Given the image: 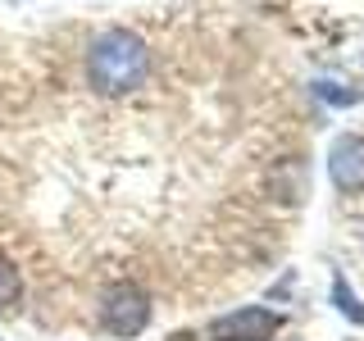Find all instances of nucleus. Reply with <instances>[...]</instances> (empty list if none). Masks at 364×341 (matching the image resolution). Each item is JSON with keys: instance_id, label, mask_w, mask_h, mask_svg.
Instances as JSON below:
<instances>
[{"instance_id": "obj_5", "label": "nucleus", "mask_w": 364, "mask_h": 341, "mask_svg": "<svg viewBox=\"0 0 364 341\" xmlns=\"http://www.w3.org/2000/svg\"><path fill=\"white\" fill-rule=\"evenodd\" d=\"M18 301H23V273L14 259L0 255V310H14Z\"/></svg>"}, {"instance_id": "obj_1", "label": "nucleus", "mask_w": 364, "mask_h": 341, "mask_svg": "<svg viewBox=\"0 0 364 341\" xmlns=\"http://www.w3.org/2000/svg\"><path fill=\"white\" fill-rule=\"evenodd\" d=\"M151 77V50L128 28H109L87 50V82L100 96H128Z\"/></svg>"}, {"instance_id": "obj_3", "label": "nucleus", "mask_w": 364, "mask_h": 341, "mask_svg": "<svg viewBox=\"0 0 364 341\" xmlns=\"http://www.w3.org/2000/svg\"><path fill=\"white\" fill-rule=\"evenodd\" d=\"M278 328H282V318L273 314V310L246 305V310H237V314L219 318L210 332H214V341H269L273 332H278Z\"/></svg>"}, {"instance_id": "obj_6", "label": "nucleus", "mask_w": 364, "mask_h": 341, "mask_svg": "<svg viewBox=\"0 0 364 341\" xmlns=\"http://www.w3.org/2000/svg\"><path fill=\"white\" fill-rule=\"evenodd\" d=\"M337 301H341V314H346V318H355V323H364V305L355 301V296H350V287H346L341 278H337Z\"/></svg>"}, {"instance_id": "obj_4", "label": "nucleus", "mask_w": 364, "mask_h": 341, "mask_svg": "<svg viewBox=\"0 0 364 341\" xmlns=\"http://www.w3.org/2000/svg\"><path fill=\"white\" fill-rule=\"evenodd\" d=\"M328 178L337 191H364V136H337L328 151Z\"/></svg>"}, {"instance_id": "obj_2", "label": "nucleus", "mask_w": 364, "mask_h": 341, "mask_svg": "<svg viewBox=\"0 0 364 341\" xmlns=\"http://www.w3.org/2000/svg\"><path fill=\"white\" fill-rule=\"evenodd\" d=\"M151 323V296H146L136 282H114V287L100 296V328L114 337H136Z\"/></svg>"}]
</instances>
